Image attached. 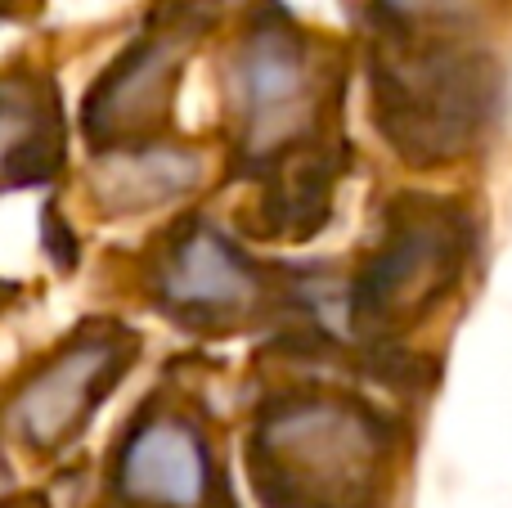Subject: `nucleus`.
Masks as SVG:
<instances>
[{
  "label": "nucleus",
  "instance_id": "6e6552de",
  "mask_svg": "<svg viewBox=\"0 0 512 508\" xmlns=\"http://www.w3.org/2000/svg\"><path fill=\"white\" fill-rule=\"evenodd\" d=\"M117 508H216L221 468L203 419L176 396H144L104 455Z\"/></svg>",
  "mask_w": 512,
  "mask_h": 508
},
{
  "label": "nucleus",
  "instance_id": "9d476101",
  "mask_svg": "<svg viewBox=\"0 0 512 508\" xmlns=\"http://www.w3.org/2000/svg\"><path fill=\"white\" fill-rule=\"evenodd\" d=\"M207 180V158L194 144H176L167 135L144 144H122L108 153H90L86 194L108 221H135L185 203Z\"/></svg>",
  "mask_w": 512,
  "mask_h": 508
},
{
  "label": "nucleus",
  "instance_id": "0eeeda50",
  "mask_svg": "<svg viewBox=\"0 0 512 508\" xmlns=\"http://www.w3.org/2000/svg\"><path fill=\"white\" fill-rule=\"evenodd\" d=\"M472 252V225L454 203L405 198L387 212L382 234L355 279V320L364 329H405L450 297Z\"/></svg>",
  "mask_w": 512,
  "mask_h": 508
},
{
  "label": "nucleus",
  "instance_id": "1a4fd4ad",
  "mask_svg": "<svg viewBox=\"0 0 512 508\" xmlns=\"http://www.w3.org/2000/svg\"><path fill=\"white\" fill-rule=\"evenodd\" d=\"M68 167V117L59 86L36 63L0 68V194L54 185Z\"/></svg>",
  "mask_w": 512,
  "mask_h": 508
},
{
  "label": "nucleus",
  "instance_id": "f8f14e48",
  "mask_svg": "<svg viewBox=\"0 0 512 508\" xmlns=\"http://www.w3.org/2000/svg\"><path fill=\"white\" fill-rule=\"evenodd\" d=\"M0 508H50V504H45V495H9V500H0Z\"/></svg>",
  "mask_w": 512,
  "mask_h": 508
},
{
  "label": "nucleus",
  "instance_id": "f03ea898",
  "mask_svg": "<svg viewBox=\"0 0 512 508\" xmlns=\"http://www.w3.org/2000/svg\"><path fill=\"white\" fill-rule=\"evenodd\" d=\"M140 351L144 338L131 324L108 315L81 320L0 387V441L27 459L63 455L131 378Z\"/></svg>",
  "mask_w": 512,
  "mask_h": 508
},
{
  "label": "nucleus",
  "instance_id": "f257e3e1",
  "mask_svg": "<svg viewBox=\"0 0 512 508\" xmlns=\"http://www.w3.org/2000/svg\"><path fill=\"white\" fill-rule=\"evenodd\" d=\"M391 432L355 396H279L256 414L252 477L274 508H369Z\"/></svg>",
  "mask_w": 512,
  "mask_h": 508
},
{
  "label": "nucleus",
  "instance_id": "7ed1b4c3",
  "mask_svg": "<svg viewBox=\"0 0 512 508\" xmlns=\"http://www.w3.org/2000/svg\"><path fill=\"white\" fill-rule=\"evenodd\" d=\"M328 59L297 23L261 14L225 54V117L243 167L270 171L315 140L328 113Z\"/></svg>",
  "mask_w": 512,
  "mask_h": 508
},
{
  "label": "nucleus",
  "instance_id": "423d86ee",
  "mask_svg": "<svg viewBox=\"0 0 512 508\" xmlns=\"http://www.w3.org/2000/svg\"><path fill=\"white\" fill-rule=\"evenodd\" d=\"M140 293L185 333H234L265 315L270 275L216 221L185 216L140 257Z\"/></svg>",
  "mask_w": 512,
  "mask_h": 508
},
{
  "label": "nucleus",
  "instance_id": "20e7f679",
  "mask_svg": "<svg viewBox=\"0 0 512 508\" xmlns=\"http://www.w3.org/2000/svg\"><path fill=\"white\" fill-rule=\"evenodd\" d=\"M495 72L459 45H414L373 63V104L387 140L418 167L450 162L495 117Z\"/></svg>",
  "mask_w": 512,
  "mask_h": 508
},
{
  "label": "nucleus",
  "instance_id": "39448f33",
  "mask_svg": "<svg viewBox=\"0 0 512 508\" xmlns=\"http://www.w3.org/2000/svg\"><path fill=\"white\" fill-rule=\"evenodd\" d=\"M212 23V0H171L99 68L77 113L86 153L144 144L171 131V108H176L185 63L198 41L212 32Z\"/></svg>",
  "mask_w": 512,
  "mask_h": 508
},
{
  "label": "nucleus",
  "instance_id": "9b49d317",
  "mask_svg": "<svg viewBox=\"0 0 512 508\" xmlns=\"http://www.w3.org/2000/svg\"><path fill=\"white\" fill-rule=\"evenodd\" d=\"M486 0H373V14L400 32H423V27H459L481 14Z\"/></svg>",
  "mask_w": 512,
  "mask_h": 508
}]
</instances>
